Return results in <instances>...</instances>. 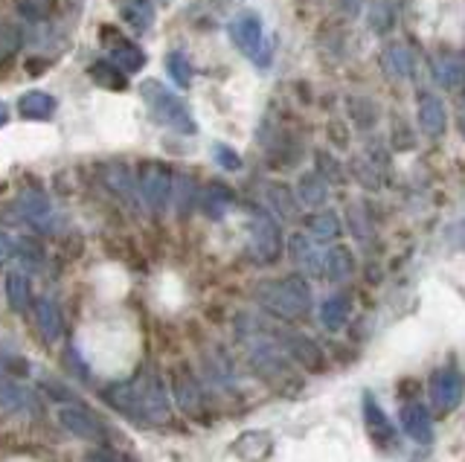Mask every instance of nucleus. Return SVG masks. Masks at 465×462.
<instances>
[{
	"instance_id": "f257e3e1",
	"label": "nucleus",
	"mask_w": 465,
	"mask_h": 462,
	"mask_svg": "<svg viewBox=\"0 0 465 462\" xmlns=\"http://www.w3.org/2000/svg\"><path fill=\"white\" fill-rule=\"evenodd\" d=\"M102 398L111 410L143 428H160L172 418L169 389L154 369H140L134 378L108 384L102 389Z\"/></svg>"
},
{
	"instance_id": "f03ea898",
	"label": "nucleus",
	"mask_w": 465,
	"mask_h": 462,
	"mask_svg": "<svg viewBox=\"0 0 465 462\" xmlns=\"http://www.w3.org/2000/svg\"><path fill=\"white\" fill-rule=\"evenodd\" d=\"M256 302L280 320H302L312 311V288L302 277H280L256 285Z\"/></svg>"
},
{
	"instance_id": "7ed1b4c3",
	"label": "nucleus",
	"mask_w": 465,
	"mask_h": 462,
	"mask_svg": "<svg viewBox=\"0 0 465 462\" xmlns=\"http://www.w3.org/2000/svg\"><path fill=\"white\" fill-rule=\"evenodd\" d=\"M140 93L145 99V105H149L152 117L163 128H169V132L186 134V137L198 132L195 117H193V111H189V105L174 91H169L166 84L149 79V82H143Z\"/></svg>"
},
{
	"instance_id": "20e7f679",
	"label": "nucleus",
	"mask_w": 465,
	"mask_h": 462,
	"mask_svg": "<svg viewBox=\"0 0 465 462\" xmlns=\"http://www.w3.org/2000/svg\"><path fill=\"white\" fill-rule=\"evenodd\" d=\"M227 33L247 59H253L259 67H265L271 59V44L265 38V26H262V18L256 12H239L236 18L230 21Z\"/></svg>"
},
{
	"instance_id": "39448f33",
	"label": "nucleus",
	"mask_w": 465,
	"mask_h": 462,
	"mask_svg": "<svg viewBox=\"0 0 465 462\" xmlns=\"http://www.w3.org/2000/svg\"><path fill=\"white\" fill-rule=\"evenodd\" d=\"M462 396H465V378L454 360L430 375V404L436 416H448L450 410H457Z\"/></svg>"
},
{
	"instance_id": "423d86ee",
	"label": "nucleus",
	"mask_w": 465,
	"mask_h": 462,
	"mask_svg": "<svg viewBox=\"0 0 465 462\" xmlns=\"http://www.w3.org/2000/svg\"><path fill=\"white\" fill-rule=\"evenodd\" d=\"M58 422L67 433H73L76 439H84V442H108V425L102 422V418L87 408V404H79V401H70L64 404L62 410H58Z\"/></svg>"
},
{
	"instance_id": "0eeeda50",
	"label": "nucleus",
	"mask_w": 465,
	"mask_h": 462,
	"mask_svg": "<svg viewBox=\"0 0 465 462\" xmlns=\"http://www.w3.org/2000/svg\"><path fill=\"white\" fill-rule=\"evenodd\" d=\"M140 195L145 201V207L154 212H163L172 201V172L160 161H149L140 166Z\"/></svg>"
},
{
	"instance_id": "6e6552de",
	"label": "nucleus",
	"mask_w": 465,
	"mask_h": 462,
	"mask_svg": "<svg viewBox=\"0 0 465 462\" xmlns=\"http://www.w3.org/2000/svg\"><path fill=\"white\" fill-rule=\"evenodd\" d=\"M251 253L256 262L262 265H271L280 259L282 253V233H280V224H276L271 215L259 212L253 224H251Z\"/></svg>"
},
{
	"instance_id": "1a4fd4ad",
	"label": "nucleus",
	"mask_w": 465,
	"mask_h": 462,
	"mask_svg": "<svg viewBox=\"0 0 465 462\" xmlns=\"http://www.w3.org/2000/svg\"><path fill=\"white\" fill-rule=\"evenodd\" d=\"M102 35H105V47H108V55L116 67H123L125 74H137V70L145 67V53L134 44V41H128L123 35H116L111 26H102Z\"/></svg>"
},
{
	"instance_id": "9d476101",
	"label": "nucleus",
	"mask_w": 465,
	"mask_h": 462,
	"mask_svg": "<svg viewBox=\"0 0 465 462\" xmlns=\"http://www.w3.org/2000/svg\"><path fill=\"white\" fill-rule=\"evenodd\" d=\"M320 241H314L312 236H291L288 241V253H291V262H294L300 270L312 273V277H323V265H326V251L317 248Z\"/></svg>"
},
{
	"instance_id": "9b49d317",
	"label": "nucleus",
	"mask_w": 465,
	"mask_h": 462,
	"mask_svg": "<svg viewBox=\"0 0 465 462\" xmlns=\"http://www.w3.org/2000/svg\"><path fill=\"white\" fill-rule=\"evenodd\" d=\"M29 410H38V398L33 389L12 378H0V416H21Z\"/></svg>"
},
{
	"instance_id": "f8f14e48",
	"label": "nucleus",
	"mask_w": 465,
	"mask_h": 462,
	"mask_svg": "<svg viewBox=\"0 0 465 462\" xmlns=\"http://www.w3.org/2000/svg\"><path fill=\"white\" fill-rule=\"evenodd\" d=\"M33 314H35V326H38L44 340H47V343L62 340V335H64V317H62V309H58L55 300L38 297L33 302Z\"/></svg>"
},
{
	"instance_id": "ddd939ff",
	"label": "nucleus",
	"mask_w": 465,
	"mask_h": 462,
	"mask_svg": "<svg viewBox=\"0 0 465 462\" xmlns=\"http://www.w3.org/2000/svg\"><path fill=\"white\" fill-rule=\"evenodd\" d=\"M401 428L404 433L419 445H430L433 442V416L425 404L411 401L401 408Z\"/></svg>"
},
{
	"instance_id": "4468645a",
	"label": "nucleus",
	"mask_w": 465,
	"mask_h": 462,
	"mask_svg": "<svg viewBox=\"0 0 465 462\" xmlns=\"http://www.w3.org/2000/svg\"><path fill=\"white\" fill-rule=\"evenodd\" d=\"M363 428H367V433L378 445H390L396 439V430H392L387 413L381 410V404L375 401L372 393H363Z\"/></svg>"
},
{
	"instance_id": "2eb2a0df",
	"label": "nucleus",
	"mask_w": 465,
	"mask_h": 462,
	"mask_svg": "<svg viewBox=\"0 0 465 462\" xmlns=\"http://www.w3.org/2000/svg\"><path fill=\"white\" fill-rule=\"evenodd\" d=\"M172 393H174V398H178L181 410H183L186 416H195V418L203 416V393H201L198 381H195L186 369L174 372V378H172Z\"/></svg>"
},
{
	"instance_id": "dca6fc26",
	"label": "nucleus",
	"mask_w": 465,
	"mask_h": 462,
	"mask_svg": "<svg viewBox=\"0 0 465 462\" xmlns=\"http://www.w3.org/2000/svg\"><path fill=\"white\" fill-rule=\"evenodd\" d=\"M273 451V437L268 430H244L242 437L232 442V454L244 462H262Z\"/></svg>"
},
{
	"instance_id": "f3484780",
	"label": "nucleus",
	"mask_w": 465,
	"mask_h": 462,
	"mask_svg": "<svg viewBox=\"0 0 465 462\" xmlns=\"http://www.w3.org/2000/svg\"><path fill=\"white\" fill-rule=\"evenodd\" d=\"M419 125H421V132L430 134V137L445 134L448 113H445L442 99L436 96V93H421L419 96Z\"/></svg>"
},
{
	"instance_id": "a211bd4d",
	"label": "nucleus",
	"mask_w": 465,
	"mask_h": 462,
	"mask_svg": "<svg viewBox=\"0 0 465 462\" xmlns=\"http://www.w3.org/2000/svg\"><path fill=\"white\" fill-rule=\"evenodd\" d=\"M4 294L12 311L24 314L29 306H33V282L24 270H9L6 280H4Z\"/></svg>"
},
{
	"instance_id": "6ab92c4d",
	"label": "nucleus",
	"mask_w": 465,
	"mask_h": 462,
	"mask_svg": "<svg viewBox=\"0 0 465 462\" xmlns=\"http://www.w3.org/2000/svg\"><path fill=\"white\" fill-rule=\"evenodd\" d=\"M15 210H18V215L24 221H33L35 227H44L50 219V201L47 195H44L41 190H26L18 195V201H15Z\"/></svg>"
},
{
	"instance_id": "aec40b11",
	"label": "nucleus",
	"mask_w": 465,
	"mask_h": 462,
	"mask_svg": "<svg viewBox=\"0 0 465 462\" xmlns=\"http://www.w3.org/2000/svg\"><path fill=\"white\" fill-rule=\"evenodd\" d=\"M18 113L24 120H50L55 113V99L44 91H29L18 99Z\"/></svg>"
},
{
	"instance_id": "412c9836",
	"label": "nucleus",
	"mask_w": 465,
	"mask_h": 462,
	"mask_svg": "<svg viewBox=\"0 0 465 462\" xmlns=\"http://www.w3.org/2000/svg\"><path fill=\"white\" fill-rule=\"evenodd\" d=\"M201 201V210L210 215V219H222V215L232 207V192L227 190L224 183H210V186H203V192L198 195Z\"/></svg>"
},
{
	"instance_id": "4be33fe9",
	"label": "nucleus",
	"mask_w": 465,
	"mask_h": 462,
	"mask_svg": "<svg viewBox=\"0 0 465 462\" xmlns=\"http://www.w3.org/2000/svg\"><path fill=\"white\" fill-rule=\"evenodd\" d=\"M329 198V183L320 172H312V175H302L297 183V201L305 207H323Z\"/></svg>"
},
{
	"instance_id": "5701e85b",
	"label": "nucleus",
	"mask_w": 465,
	"mask_h": 462,
	"mask_svg": "<svg viewBox=\"0 0 465 462\" xmlns=\"http://www.w3.org/2000/svg\"><path fill=\"white\" fill-rule=\"evenodd\" d=\"M349 314H352V300L346 294H331L323 306H320V320L329 331H338L341 326H346Z\"/></svg>"
},
{
	"instance_id": "b1692460",
	"label": "nucleus",
	"mask_w": 465,
	"mask_h": 462,
	"mask_svg": "<svg viewBox=\"0 0 465 462\" xmlns=\"http://www.w3.org/2000/svg\"><path fill=\"white\" fill-rule=\"evenodd\" d=\"M282 346H285V352L300 360L302 367H309V369H317L320 364H323V358H320V349H317V343L309 340V338H302V335H285L282 338Z\"/></svg>"
},
{
	"instance_id": "393cba45",
	"label": "nucleus",
	"mask_w": 465,
	"mask_h": 462,
	"mask_svg": "<svg viewBox=\"0 0 465 462\" xmlns=\"http://www.w3.org/2000/svg\"><path fill=\"white\" fill-rule=\"evenodd\" d=\"M123 18L131 24V30L134 33H149L152 24H154V4L152 0H125Z\"/></svg>"
},
{
	"instance_id": "a878e982",
	"label": "nucleus",
	"mask_w": 465,
	"mask_h": 462,
	"mask_svg": "<svg viewBox=\"0 0 465 462\" xmlns=\"http://www.w3.org/2000/svg\"><path fill=\"white\" fill-rule=\"evenodd\" d=\"M355 270V259H352V251L349 248H334V251H326V265H323V277H329L331 282H341V280H349Z\"/></svg>"
},
{
	"instance_id": "bb28decb",
	"label": "nucleus",
	"mask_w": 465,
	"mask_h": 462,
	"mask_svg": "<svg viewBox=\"0 0 465 462\" xmlns=\"http://www.w3.org/2000/svg\"><path fill=\"white\" fill-rule=\"evenodd\" d=\"M87 74H91V79L96 84H102V88L108 91H125L128 82H125V70L116 67L111 59L108 62H94L91 67H87Z\"/></svg>"
},
{
	"instance_id": "cd10ccee",
	"label": "nucleus",
	"mask_w": 465,
	"mask_h": 462,
	"mask_svg": "<svg viewBox=\"0 0 465 462\" xmlns=\"http://www.w3.org/2000/svg\"><path fill=\"white\" fill-rule=\"evenodd\" d=\"M265 195H268L271 210L280 212L282 219H294V215H297V201H294V192H291L288 186H282V183H271L268 190H265Z\"/></svg>"
},
{
	"instance_id": "c85d7f7f",
	"label": "nucleus",
	"mask_w": 465,
	"mask_h": 462,
	"mask_svg": "<svg viewBox=\"0 0 465 462\" xmlns=\"http://www.w3.org/2000/svg\"><path fill=\"white\" fill-rule=\"evenodd\" d=\"M341 233V219L334 212H317L309 219V236L314 241H331Z\"/></svg>"
},
{
	"instance_id": "c756f323",
	"label": "nucleus",
	"mask_w": 465,
	"mask_h": 462,
	"mask_svg": "<svg viewBox=\"0 0 465 462\" xmlns=\"http://www.w3.org/2000/svg\"><path fill=\"white\" fill-rule=\"evenodd\" d=\"M166 74L178 88H189V84H193V62H189L181 50H174L166 55Z\"/></svg>"
},
{
	"instance_id": "7c9ffc66",
	"label": "nucleus",
	"mask_w": 465,
	"mask_h": 462,
	"mask_svg": "<svg viewBox=\"0 0 465 462\" xmlns=\"http://www.w3.org/2000/svg\"><path fill=\"white\" fill-rule=\"evenodd\" d=\"M15 9L21 12L26 21H47L55 12V0H15Z\"/></svg>"
},
{
	"instance_id": "2f4dec72",
	"label": "nucleus",
	"mask_w": 465,
	"mask_h": 462,
	"mask_svg": "<svg viewBox=\"0 0 465 462\" xmlns=\"http://www.w3.org/2000/svg\"><path fill=\"white\" fill-rule=\"evenodd\" d=\"M24 44V38H21V30L18 26H12L6 21H0V62H9L18 55Z\"/></svg>"
},
{
	"instance_id": "473e14b6",
	"label": "nucleus",
	"mask_w": 465,
	"mask_h": 462,
	"mask_svg": "<svg viewBox=\"0 0 465 462\" xmlns=\"http://www.w3.org/2000/svg\"><path fill=\"white\" fill-rule=\"evenodd\" d=\"M387 67L392 70L396 76H411L413 70H416V62H413V53L396 44V47H390L387 50Z\"/></svg>"
},
{
	"instance_id": "72a5a7b5",
	"label": "nucleus",
	"mask_w": 465,
	"mask_h": 462,
	"mask_svg": "<svg viewBox=\"0 0 465 462\" xmlns=\"http://www.w3.org/2000/svg\"><path fill=\"white\" fill-rule=\"evenodd\" d=\"M433 76L440 84H445V88H457V84L465 82V67L462 62H454V59H445L433 67Z\"/></svg>"
},
{
	"instance_id": "f704fd0d",
	"label": "nucleus",
	"mask_w": 465,
	"mask_h": 462,
	"mask_svg": "<svg viewBox=\"0 0 465 462\" xmlns=\"http://www.w3.org/2000/svg\"><path fill=\"white\" fill-rule=\"evenodd\" d=\"M392 6L387 4V0H378V4H372V9H370V26L375 33H381V35H387L390 30H392Z\"/></svg>"
},
{
	"instance_id": "c9c22d12",
	"label": "nucleus",
	"mask_w": 465,
	"mask_h": 462,
	"mask_svg": "<svg viewBox=\"0 0 465 462\" xmlns=\"http://www.w3.org/2000/svg\"><path fill=\"white\" fill-rule=\"evenodd\" d=\"M213 157H215V163L222 166V169H227V172H239L242 169V157L236 154V149L224 146V143H215Z\"/></svg>"
},
{
	"instance_id": "e433bc0d",
	"label": "nucleus",
	"mask_w": 465,
	"mask_h": 462,
	"mask_svg": "<svg viewBox=\"0 0 465 462\" xmlns=\"http://www.w3.org/2000/svg\"><path fill=\"white\" fill-rule=\"evenodd\" d=\"M349 221H352V230H355V236L363 241V239H372V227H370V219H367V212H363L361 207H352L349 210Z\"/></svg>"
},
{
	"instance_id": "4c0bfd02",
	"label": "nucleus",
	"mask_w": 465,
	"mask_h": 462,
	"mask_svg": "<svg viewBox=\"0 0 465 462\" xmlns=\"http://www.w3.org/2000/svg\"><path fill=\"white\" fill-rule=\"evenodd\" d=\"M15 251H18V241L6 233H0V262H4V259H12Z\"/></svg>"
},
{
	"instance_id": "58836bf2",
	"label": "nucleus",
	"mask_w": 465,
	"mask_h": 462,
	"mask_svg": "<svg viewBox=\"0 0 465 462\" xmlns=\"http://www.w3.org/2000/svg\"><path fill=\"white\" fill-rule=\"evenodd\" d=\"M84 462H123L120 457H114L111 451H105V447H99V451H91L84 457Z\"/></svg>"
},
{
	"instance_id": "ea45409f",
	"label": "nucleus",
	"mask_w": 465,
	"mask_h": 462,
	"mask_svg": "<svg viewBox=\"0 0 465 462\" xmlns=\"http://www.w3.org/2000/svg\"><path fill=\"white\" fill-rule=\"evenodd\" d=\"M454 239H457V244H462V248H465V221L454 227Z\"/></svg>"
},
{
	"instance_id": "a19ab883",
	"label": "nucleus",
	"mask_w": 465,
	"mask_h": 462,
	"mask_svg": "<svg viewBox=\"0 0 465 462\" xmlns=\"http://www.w3.org/2000/svg\"><path fill=\"white\" fill-rule=\"evenodd\" d=\"M6 123H9V105L0 103V125H6Z\"/></svg>"
},
{
	"instance_id": "79ce46f5",
	"label": "nucleus",
	"mask_w": 465,
	"mask_h": 462,
	"mask_svg": "<svg viewBox=\"0 0 465 462\" xmlns=\"http://www.w3.org/2000/svg\"><path fill=\"white\" fill-rule=\"evenodd\" d=\"M358 4L361 0H341V6H346V9H358Z\"/></svg>"
}]
</instances>
